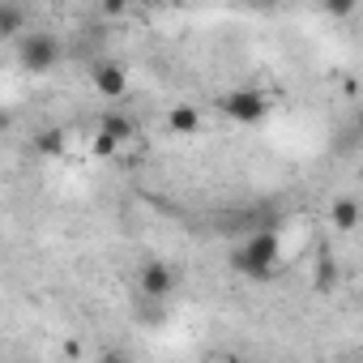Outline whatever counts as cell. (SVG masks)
Here are the masks:
<instances>
[{"label":"cell","instance_id":"cell-1","mask_svg":"<svg viewBox=\"0 0 363 363\" xmlns=\"http://www.w3.org/2000/svg\"><path fill=\"white\" fill-rule=\"evenodd\" d=\"M231 269L244 274V278H252V282L274 278V269H278V235H274V231H252V235L231 252Z\"/></svg>","mask_w":363,"mask_h":363},{"label":"cell","instance_id":"cell-2","mask_svg":"<svg viewBox=\"0 0 363 363\" xmlns=\"http://www.w3.org/2000/svg\"><path fill=\"white\" fill-rule=\"evenodd\" d=\"M56 60H60V43H56L48 30H26V35H18V65H22L26 73H48V69H56Z\"/></svg>","mask_w":363,"mask_h":363},{"label":"cell","instance_id":"cell-3","mask_svg":"<svg viewBox=\"0 0 363 363\" xmlns=\"http://www.w3.org/2000/svg\"><path fill=\"white\" fill-rule=\"evenodd\" d=\"M218 111L227 120H235V124H261L269 116V99L261 90H227L218 99Z\"/></svg>","mask_w":363,"mask_h":363},{"label":"cell","instance_id":"cell-4","mask_svg":"<svg viewBox=\"0 0 363 363\" xmlns=\"http://www.w3.org/2000/svg\"><path fill=\"white\" fill-rule=\"evenodd\" d=\"M90 82H94V90H99L103 99H124V94H128V69L116 65V60H99V65L90 69Z\"/></svg>","mask_w":363,"mask_h":363},{"label":"cell","instance_id":"cell-5","mask_svg":"<svg viewBox=\"0 0 363 363\" xmlns=\"http://www.w3.org/2000/svg\"><path fill=\"white\" fill-rule=\"evenodd\" d=\"M141 291L162 303V299L175 291V269H171L167 261H145V265H141Z\"/></svg>","mask_w":363,"mask_h":363},{"label":"cell","instance_id":"cell-6","mask_svg":"<svg viewBox=\"0 0 363 363\" xmlns=\"http://www.w3.org/2000/svg\"><path fill=\"white\" fill-rule=\"evenodd\" d=\"M167 128L179 133V137H193V133L201 128V111H197L193 103H179V107L167 111Z\"/></svg>","mask_w":363,"mask_h":363},{"label":"cell","instance_id":"cell-7","mask_svg":"<svg viewBox=\"0 0 363 363\" xmlns=\"http://www.w3.org/2000/svg\"><path fill=\"white\" fill-rule=\"evenodd\" d=\"M99 137H107L111 145H124V141H133V137H137V124H133L128 116L111 111V116H103V124H99Z\"/></svg>","mask_w":363,"mask_h":363},{"label":"cell","instance_id":"cell-8","mask_svg":"<svg viewBox=\"0 0 363 363\" xmlns=\"http://www.w3.org/2000/svg\"><path fill=\"white\" fill-rule=\"evenodd\" d=\"M329 218H333L337 231H354V227H359V201H354V197H337L333 210H329Z\"/></svg>","mask_w":363,"mask_h":363},{"label":"cell","instance_id":"cell-9","mask_svg":"<svg viewBox=\"0 0 363 363\" xmlns=\"http://www.w3.org/2000/svg\"><path fill=\"white\" fill-rule=\"evenodd\" d=\"M0 35L5 39L26 35V9L22 5H0Z\"/></svg>","mask_w":363,"mask_h":363},{"label":"cell","instance_id":"cell-10","mask_svg":"<svg viewBox=\"0 0 363 363\" xmlns=\"http://www.w3.org/2000/svg\"><path fill=\"white\" fill-rule=\"evenodd\" d=\"M35 150L48 154V158L52 154H65V128H39L35 133Z\"/></svg>","mask_w":363,"mask_h":363},{"label":"cell","instance_id":"cell-11","mask_svg":"<svg viewBox=\"0 0 363 363\" xmlns=\"http://www.w3.org/2000/svg\"><path fill=\"white\" fill-rule=\"evenodd\" d=\"M316 286H320V291L337 286V265H333V257H320V265H316Z\"/></svg>","mask_w":363,"mask_h":363},{"label":"cell","instance_id":"cell-12","mask_svg":"<svg viewBox=\"0 0 363 363\" xmlns=\"http://www.w3.org/2000/svg\"><path fill=\"white\" fill-rule=\"evenodd\" d=\"M99 363H133V354H124L120 346H111V350H103V354H99Z\"/></svg>","mask_w":363,"mask_h":363},{"label":"cell","instance_id":"cell-13","mask_svg":"<svg viewBox=\"0 0 363 363\" xmlns=\"http://www.w3.org/2000/svg\"><path fill=\"white\" fill-rule=\"evenodd\" d=\"M94 150H99V154H116V145H111L107 137H99V141H94Z\"/></svg>","mask_w":363,"mask_h":363}]
</instances>
